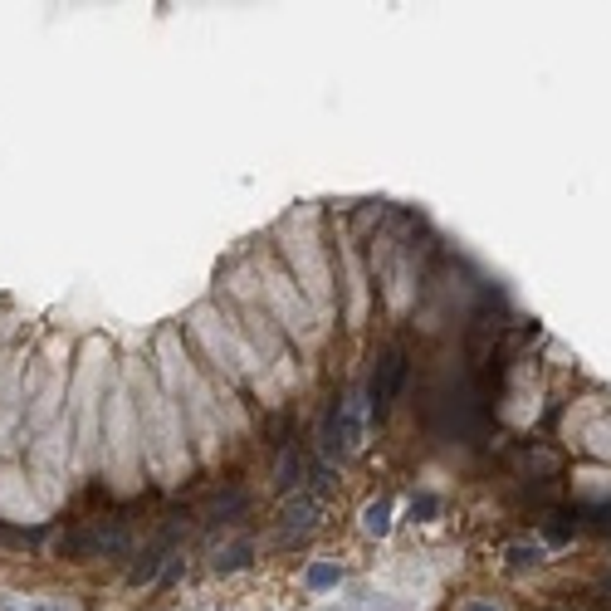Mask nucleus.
<instances>
[{
	"mask_svg": "<svg viewBox=\"0 0 611 611\" xmlns=\"http://www.w3.org/2000/svg\"><path fill=\"white\" fill-rule=\"evenodd\" d=\"M182 533H186V513H172V519H166L162 529L147 538V548L133 558V568H127V587H152V582H162V568H166L172 558H182V553H176Z\"/></svg>",
	"mask_w": 611,
	"mask_h": 611,
	"instance_id": "2",
	"label": "nucleus"
},
{
	"mask_svg": "<svg viewBox=\"0 0 611 611\" xmlns=\"http://www.w3.org/2000/svg\"><path fill=\"white\" fill-rule=\"evenodd\" d=\"M406 377H411V352H406V343H387L377 352V362H372V381H367V411H372L377 421L391 416Z\"/></svg>",
	"mask_w": 611,
	"mask_h": 611,
	"instance_id": "1",
	"label": "nucleus"
},
{
	"mask_svg": "<svg viewBox=\"0 0 611 611\" xmlns=\"http://www.w3.org/2000/svg\"><path fill=\"white\" fill-rule=\"evenodd\" d=\"M304 582L314 587V592H328V587H338V582H343V572L333 568V562H314V568L304 572Z\"/></svg>",
	"mask_w": 611,
	"mask_h": 611,
	"instance_id": "11",
	"label": "nucleus"
},
{
	"mask_svg": "<svg viewBox=\"0 0 611 611\" xmlns=\"http://www.w3.org/2000/svg\"><path fill=\"white\" fill-rule=\"evenodd\" d=\"M343 611H347V606H343Z\"/></svg>",
	"mask_w": 611,
	"mask_h": 611,
	"instance_id": "15",
	"label": "nucleus"
},
{
	"mask_svg": "<svg viewBox=\"0 0 611 611\" xmlns=\"http://www.w3.org/2000/svg\"><path fill=\"white\" fill-rule=\"evenodd\" d=\"M347 611H416V606H406V602H397V597H377V592H362Z\"/></svg>",
	"mask_w": 611,
	"mask_h": 611,
	"instance_id": "12",
	"label": "nucleus"
},
{
	"mask_svg": "<svg viewBox=\"0 0 611 611\" xmlns=\"http://www.w3.org/2000/svg\"><path fill=\"white\" fill-rule=\"evenodd\" d=\"M362 529L372 538H387L391 533V499H372V504L362 509Z\"/></svg>",
	"mask_w": 611,
	"mask_h": 611,
	"instance_id": "8",
	"label": "nucleus"
},
{
	"mask_svg": "<svg viewBox=\"0 0 611 611\" xmlns=\"http://www.w3.org/2000/svg\"><path fill=\"white\" fill-rule=\"evenodd\" d=\"M460 611H499V606H489V602H465Z\"/></svg>",
	"mask_w": 611,
	"mask_h": 611,
	"instance_id": "14",
	"label": "nucleus"
},
{
	"mask_svg": "<svg viewBox=\"0 0 611 611\" xmlns=\"http://www.w3.org/2000/svg\"><path fill=\"white\" fill-rule=\"evenodd\" d=\"M249 562H255V543H249V538H230V543L221 548V553H215V578H235V572H245Z\"/></svg>",
	"mask_w": 611,
	"mask_h": 611,
	"instance_id": "4",
	"label": "nucleus"
},
{
	"mask_svg": "<svg viewBox=\"0 0 611 611\" xmlns=\"http://www.w3.org/2000/svg\"><path fill=\"white\" fill-rule=\"evenodd\" d=\"M323 523V499L318 494H308V489H298V494L284 499V509H279V529L284 538H308Z\"/></svg>",
	"mask_w": 611,
	"mask_h": 611,
	"instance_id": "3",
	"label": "nucleus"
},
{
	"mask_svg": "<svg viewBox=\"0 0 611 611\" xmlns=\"http://www.w3.org/2000/svg\"><path fill=\"white\" fill-rule=\"evenodd\" d=\"M513 568H538V562L548 558V548L543 543H509V553H504Z\"/></svg>",
	"mask_w": 611,
	"mask_h": 611,
	"instance_id": "10",
	"label": "nucleus"
},
{
	"mask_svg": "<svg viewBox=\"0 0 611 611\" xmlns=\"http://www.w3.org/2000/svg\"><path fill=\"white\" fill-rule=\"evenodd\" d=\"M304 475H308V455L289 446L279 460V475H274V484H279V494H294V489H304Z\"/></svg>",
	"mask_w": 611,
	"mask_h": 611,
	"instance_id": "6",
	"label": "nucleus"
},
{
	"mask_svg": "<svg viewBox=\"0 0 611 611\" xmlns=\"http://www.w3.org/2000/svg\"><path fill=\"white\" fill-rule=\"evenodd\" d=\"M362 446V406L357 397H343V421H338V460L343 455H352Z\"/></svg>",
	"mask_w": 611,
	"mask_h": 611,
	"instance_id": "5",
	"label": "nucleus"
},
{
	"mask_svg": "<svg viewBox=\"0 0 611 611\" xmlns=\"http://www.w3.org/2000/svg\"><path fill=\"white\" fill-rule=\"evenodd\" d=\"M436 509H440V499H436V494H421V499L411 504V519H416V523H430V513H436Z\"/></svg>",
	"mask_w": 611,
	"mask_h": 611,
	"instance_id": "13",
	"label": "nucleus"
},
{
	"mask_svg": "<svg viewBox=\"0 0 611 611\" xmlns=\"http://www.w3.org/2000/svg\"><path fill=\"white\" fill-rule=\"evenodd\" d=\"M245 509H249L245 489H225V494H215L211 504H206V523H235Z\"/></svg>",
	"mask_w": 611,
	"mask_h": 611,
	"instance_id": "7",
	"label": "nucleus"
},
{
	"mask_svg": "<svg viewBox=\"0 0 611 611\" xmlns=\"http://www.w3.org/2000/svg\"><path fill=\"white\" fill-rule=\"evenodd\" d=\"M543 529H548V543H568V538L578 533V509L572 513H548Z\"/></svg>",
	"mask_w": 611,
	"mask_h": 611,
	"instance_id": "9",
	"label": "nucleus"
}]
</instances>
